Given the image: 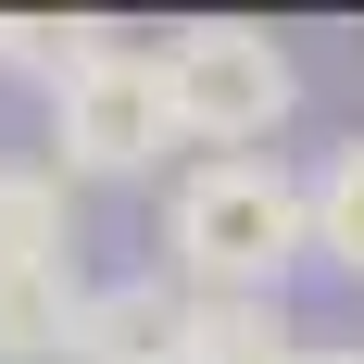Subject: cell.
<instances>
[{"label":"cell","instance_id":"cell-7","mask_svg":"<svg viewBox=\"0 0 364 364\" xmlns=\"http://www.w3.org/2000/svg\"><path fill=\"white\" fill-rule=\"evenodd\" d=\"M75 301H88L75 264H0V364H63Z\"/></svg>","mask_w":364,"mask_h":364},{"label":"cell","instance_id":"cell-5","mask_svg":"<svg viewBox=\"0 0 364 364\" xmlns=\"http://www.w3.org/2000/svg\"><path fill=\"white\" fill-rule=\"evenodd\" d=\"M0 264H75V176L50 151H0Z\"/></svg>","mask_w":364,"mask_h":364},{"label":"cell","instance_id":"cell-10","mask_svg":"<svg viewBox=\"0 0 364 364\" xmlns=\"http://www.w3.org/2000/svg\"><path fill=\"white\" fill-rule=\"evenodd\" d=\"M301 364H364V339H339V352H314V339H301Z\"/></svg>","mask_w":364,"mask_h":364},{"label":"cell","instance_id":"cell-9","mask_svg":"<svg viewBox=\"0 0 364 364\" xmlns=\"http://www.w3.org/2000/svg\"><path fill=\"white\" fill-rule=\"evenodd\" d=\"M88 50H113V26H88V13H0V63L38 75V88H63Z\"/></svg>","mask_w":364,"mask_h":364},{"label":"cell","instance_id":"cell-4","mask_svg":"<svg viewBox=\"0 0 364 364\" xmlns=\"http://www.w3.org/2000/svg\"><path fill=\"white\" fill-rule=\"evenodd\" d=\"M176 327H188L176 277H88L63 364H176Z\"/></svg>","mask_w":364,"mask_h":364},{"label":"cell","instance_id":"cell-3","mask_svg":"<svg viewBox=\"0 0 364 364\" xmlns=\"http://www.w3.org/2000/svg\"><path fill=\"white\" fill-rule=\"evenodd\" d=\"M164 151H188V139H176V101H164V63H151L139 38L88 50V63L50 88V164H63L75 188L164 176Z\"/></svg>","mask_w":364,"mask_h":364},{"label":"cell","instance_id":"cell-6","mask_svg":"<svg viewBox=\"0 0 364 364\" xmlns=\"http://www.w3.org/2000/svg\"><path fill=\"white\" fill-rule=\"evenodd\" d=\"M176 364H301V327H289V301H252V289H188Z\"/></svg>","mask_w":364,"mask_h":364},{"label":"cell","instance_id":"cell-8","mask_svg":"<svg viewBox=\"0 0 364 364\" xmlns=\"http://www.w3.org/2000/svg\"><path fill=\"white\" fill-rule=\"evenodd\" d=\"M301 201H314V264H339V277H364V126L301 176Z\"/></svg>","mask_w":364,"mask_h":364},{"label":"cell","instance_id":"cell-1","mask_svg":"<svg viewBox=\"0 0 364 364\" xmlns=\"http://www.w3.org/2000/svg\"><path fill=\"white\" fill-rule=\"evenodd\" d=\"M164 264L176 289H252L289 301V277L314 264V201L277 151H226V164H188L176 201H164Z\"/></svg>","mask_w":364,"mask_h":364},{"label":"cell","instance_id":"cell-2","mask_svg":"<svg viewBox=\"0 0 364 364\" xmlns=\"http://www.w3.org/2000/svg\"><path fill=\"white\" fill-rule=\"evenodd\" d=\"M151 63H164L176 139L201 151V164L264 151V139L301 113V63H289V38H277V26H252V13H201V26L151 38Z\"/></svg>","mask_w":364,"mask_h":364}]
</instances>
